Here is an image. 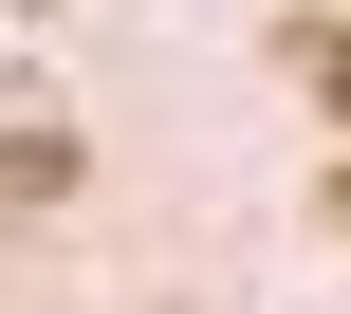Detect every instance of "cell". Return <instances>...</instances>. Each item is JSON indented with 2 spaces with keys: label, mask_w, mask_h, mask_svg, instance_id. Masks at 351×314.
<instances>
[{
  "label": "cell",
  "mask_w": 351,
  "mask_h": 314,
  "mask_svg": "<svg viewBox=\"0 0 351 314\" xmlns=\"http://www.w3.org/2000/svg\"><path fill=\"white\" fill-rule=\"evenodd\" d=\"M296 74H315V111H351V19H315V37H296Z\"/></svg>",
  "instance_id": "1"
},
{
  "label": "cell",
  "mask_w": 351,
  "mask_h": 314,
  "mask_svg": "<svg viewBox=\"0 0 351 314\" xmlns=\"http://www.w3.org/2000/svg\"><path fill=\"white\" fill-rule=\"evenodd\" d=\"M333 222H351V167H333Z\"/></svg>",
  "instance_id": "2"
}]
</instances>
